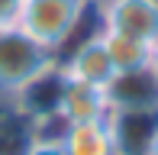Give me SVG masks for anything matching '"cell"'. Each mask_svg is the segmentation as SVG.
Wrapping results in <instances>:
<instances>
[{
	"label": "cell",
	"mask_w": 158,
	"mask_h": 155,
	"mask_svg": "<svg viewBox=\"0 0 158 155\" xmlns=\"http://www.w3.org/2000/svg\"><path fill=\"white\" fill-rule=\"evenodd\" d=\"M103 45H106L113 71H135V68H145L148 58H152V45H148V42L123 36V32L103 29Z\"/></svg>",
	"instance_id": "9c48e42d"
},
{
	"label": "cell",
	"mask_w": 158,
	"mask_h": 155,
	"mask_svg": "<svg viewBox=\"0 0 158 155\" xmlns=\"http://www.w3.org/2000/svg\"><path fill=\"white\" fill-rule=\"evenodd\" d=\"M52 65H58L55 52H48L45 45L29 39L13 23L0 26V97L13 100L26 84H32Z\"/></svg>",
	"instance_id": "7a4b0ae2"
},
{
	"label": "cell",
	"mask_w": 158,
	"mask_h": 155,
	"mask_svg": "<svg viewBox=\"0 0 158 155\" xmlns=\"http://www.w3.org/2000/svg\"><path fill=\"white\" fill-rule=\"evenodd\" d=\"M148 155H158V132H155V139H152V145H148Z\"/></svg>",
	"instance_id": "7c38bea8"
},
{
	"label": "cell",
	"mask_w": 158,
	"mask_h": 155,
	"mask_svg": "<svg viewBox=\"0 0 158 155\" xmlns=\"http://www.w3.org/2000/svg\"><path fill=\"white\" fill-rule=\"evenodd\" d=\"M58 71L68 78V81L106 87L116 71H113L106 45H103V29H94V32H87V36L71 42V45L58 55Z\"/></svg>",
	"instance_id": "3957f363"
},
{
	"label": "cell",
	"mask_w": 158,
	"mask_h": 155,
	"mask_svg": "<svg viewBox=\"0 0 158 155\" xmlns=\"http://www.w3.org/2000/svg\"><path fill=\"white\" fill-rule=\"evenodd\" d=\"M58 116L64 123H87V119H106L110 116V103H106V90L94 84L68 81L64 78L61 100H58Z\"/></svg>",
	"instance_id": "52a82bcc"
},
{
	"label": "cell",
	"mask_w": 158,
	"mask_h": 155,
	"mask_svg": "<svg viewBox=\"0 0 158 155\" xmlns=\"http://www.w3.org/2000/svg\"><path fill=\"white\" fill-rule=\"evenodd\" d=\"M103 90L110 110H158V78L148 65L135 71H116Z\"/></svg>",
	"instance_id": "8992f818"
},
{
	"label": "cell",
	"mask_w": 158,
	"mask_h": 155,
	"mask_svg": "<svg viewBox=\"0 0 158 155\" xmlns=\"http://www.w3.org/2000/svg\"><path fill=\"white\" fill-rule=\"evenodd\" d=\"M0 26H6V23H3V19H0Z\"/></svg>",
	"instance_id": "4fadbf2b"
},
{
	"label": "cell",
	"mask_w": 158,
	"mask_h": 155,
	"mask_svg": "<svg viewBox=\"0 0 158 155\" xmlns=\"http://www.w3.org/2000/svg\"><path fill=\"white\" fill-rule=\"evenodd\" d=\"M64 155H116L113 152V132L106 119H87V123H68L61 132Z\"/></svg>",
	"instance_id": "ba28073f"
},
{
	"label": "cell",
	"mask_w": 158,
	"mask_h": 155,
	"mask_svg": "<svg viewBox=\"0 0 158 155\" xmlns=\"http://www.w3.org/2000/svg\"><path fill=\"white\" fill-rule=\"evenodd\" d=\"M94 0H19L13 13V26L29 39L45 45L48 52L61 55L77 39Z\"/></svg>",
	"instance_id": "6da1fadb"
},
{
	"label": "cell",
	"mask_w": 158,
	"mask_h": 155,
	"mask_svg": "<svg viewBox=\"0 0 158 155\" xmlns=\"http://www.w3.org/2000/svg\"><path fill=\"white\" fill-rule=\"evenodd\" d=\"M97 13L110 32H123L148 45L158 42V0H97Z\"/></svg>",
	"instance_id": "277c9868"
},
{
	"label": "cell",
	"mask_w": 158,
	"mask_h": 155,
	"mask_svg": "<svg viewBox=\"0 0 158 155\" xmlns=\"http://www.w3.org/2000/svg\"><path fill=\"white\" fill-rule=\"evenodd\" d=\"M23 155H64L61 136H29Z\"/></svg>",
	"instance_id": "30bf717a"
},
{
	"label": "cell",
	"mask_w": 158,
	"mask_h": 155,
	"mask_svg": "<svg viewBox=\"0 0 158 155\" xmlns=\"http://www.w3.org/2000/svg\"><path fill=\"white\" fill-rule=\"evenodd\" d=\"M148 68H152V74L158 78V42L152 45V58H148Z\"/></svg>",
	"instance_id": "8fae6325"
},
{
	"label": "cell",
	"mask_w": 158,
	"mask_h": 155,
	"mask_svg": "<svg viewBox=\"0 0 158 155\" xmlns=\"http://www.w3.org/2000/svg\"><path fill=\"white\" fill-rule=\"evenodd\" d=\"M116 155H148L158 132V110H110L106 116Z\"/></svg>",
	"instance_id": "5b68a950"
}]
</instances>
